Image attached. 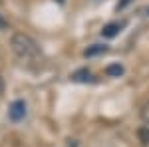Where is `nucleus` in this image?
Here are the masks:
<instances>
[{"mask_svg":"<svg viewBox=\"0 0 149 147\" xmlns=\"http://www.w3.org/2000/svg\"><path fill=\"white\" fill-rule=\"evenodd\" d=\"M10 46H12V52L22 60H34V58L40 56V48L36 44V40L30 38L28 34H24V32H14L10 38Z\"/></svg>","mask_w":149,"mask_h":147,"instance_id":"1","label":"nucleus"},{"mask_svg":"<svg viewBox=\"0 0 149 147\" xmlns=\"http://www.w3.org/2000/svg\"><path fill=\"white\" fill-rule=\"evenodd\" d=\"M119 30H121V24L111 22V24H107V26L102 30V36L103 38H115V36L119 34Z\"/></svg>","mask_w":149,"mask_h":147,"instance_id":"4","label":"nucleus"},{"mask_svg":"<svg viewBox=\"0 0 149 147\" xmlns=\"http://www.w3.org/2000/svg\"><path fill=\"white\" fill-rule=\"evenodd\" d=\"M72 79L74 82H80V84H88V82H92V72L88 68H81V70L72 74Z\"/></svg>","mask_w":149,"mask_h":147,"instance_id":"3","label":"nucleus"},{"mask_svg":"<svg viewBox=\"0 0 149 147\" xmlns=\"http://www.w3.org/2000/svg\"><path fill=\"white\" fill-rule=\"evenodd\" d=\"M24 115H26V103L22 100L12 102L10 107H8V117L12 121H20V119H24Z\"/></svg>","mask_w":149,"mask_h":147,"instance_id":"2","label":"nucleus"},{"mask_svg":"<svg viewBox=\"0 0 149 147\" xmlns=\"http://www.w3.org/2000/svg\"><path fill=\"white\" fill-rule=\"evenodd\" d=\"M8 28V24H6V20H4V16L0 14V30H6Z\"/></svg>","mask_w":149,"mask_h":147,"instance_id":"9","label":"nucleus"},{"mask_svg":"<svg viewBox=\"0 0 149 147\" xmlns=\"http://www.w3.org/2000/svg\"><path fill=\"white\" fill-rule=\"evenodd\" d=\"M4 93V79H2V76H0V95Z\"/></svg>","mask_w":149,"mask_h":147,"instance_id":"10","label":"nucleus"},{"mask_svg":"<svg viewBox=\"0 0 149 147\" xmlns=\"http://www.w3.org/2000/svg\"><path fill=\"white\" fill-rule=\"evenodd\" d=\"M147 12H149V8H147Z\"/></svg>","mask_w":149,"mask_h":147,"instance_id":"11","label":"nucleus"},{"mask_svg":"<svg viewBox=\"0 0 149 147\" xmlns=\"http://www.w3.org/2000/svg\"><path fill=\"white\" fill-rule=\"evenodd\" d=\"M137 139L141 141V145H149V125H143L137 129Z\"/></svg>","mask_w":149,"mask_h":147,"instance_id":"6","label":"nucleus"},{"mask_svg":"<svg viewBox=\"0 0 149 147\" xmlns=\"http://www.w3.org/2000/svg\"><path fill=\"white\" fill-rule=\"evenodd\" d=\"M139 115H141V119H143V123L149 125V100L143 105H141V109H139Z\"/></svg>","mask_w":149,"mask_h":147,"instance_id":"8","label":"nucleus"},{"mask_svg":"<svg viewBox=\"0 0 149 147\" xmlns=\"http://www.w3.org/2000/svg\"><path fill=\"white\" fill-rule=\"evenodd\" d=\"M107 52V46H102V44H93L90 46L86 52H84V56L86 58H92V56H100V54H105Z\"/></svg>","mask_w":149,"mask_h":147,"instance_id":"5","label":"nucleus"},{"mask_svg":"<svg viewBox=\"0 0 149 147\" xmlns=\"http://www.w3.org/2000/svg\"><path fill=\"white\" fill-rule=\"evenodd\" d=\"M105 74H107V76H113V78H119V76L123 74V66H121V64H111V66L105 68Z\"/></svg>","mask_w":149,"mask_h":147,"instance_id":"7","label":"nucleus"}]
</instances>
